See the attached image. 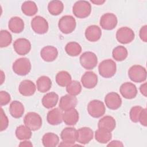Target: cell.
Masks as SVG:
<instances>
[{"label":"cell","instance_id":"484cf974","mask_svg":"<svg viewBox=\"0 0 147 147\" xmlns=\"http://www.w3.org/2000/svg\"><path fill=\"white\" fill-rule=\"evenodd\" d=\"M58 100V95L55 92H50L43 96L41 102L46 109H51L57 105Z\"/></svg>","mask_w":147,"mask_h":147},{"label":"cell","instance_id":"74e56055","mask_svg":"<svg viewBox=\"0 0 147 147\" xmlns=\"http://www.w3.org/2000/svg\"><path fill=\"white\" fill-rule=\"evenodd\" d=\"M12 41V36L9 32L6 30H1L0 32V47H7Z\"/></svg>","mask_w":147,"mask_h":147},{"label":"cell","instance_id":"60d3db41","mask_svg":"<svg viewBox=\"0 0 147 147\" xmlns=\"http://www.w3.org/2000/svg\"><path fill=\"white\" fill-rule=\"evenodd\" d=\"M1 131H2L6 130L9 125L8 118L2 108L1 109Z\"/></svg>","mask_w":147,"mask_h":147},{"label":"cell","instance_id":"603a6c76","mask_svg":"<svg viewBox=\"0 0 147 147\" xmlns=\"http://www.w3.org/2000/svg\"><path fill=\"white\" fill-rule=\"evenodd\" d=\"M79 118L78 111L74 108L63 113V121L67 125L73 126L76 124Z\"/></svg>","mask_w":147,"mask_h":147},{"label":"cell","instance_id":"277c9868","mask_svg":"<svg viewBox=\"0 0 147 147\" xmlns=\"http://www.w3.org/2000/svg\"><path fill=\"white\" fill-rule=\"evenodd\" d=\"M31 68L30 61L26 57H21L17 59L12 65V69L14 72L20 76L28 75L30 72Z\"/></svg>","mask_w":147,"mask_h":147},{"label":"cell","instance_id":"7a4b0ae2","mask_svg":"<svg viewBox=\"0 0 147 147\" xmlns=\"http://www.w3.org/2000/svg\"><path fill=\"white\" fill-rule=\"evenodd\" d=\"M77 130L72 127L64 128L60 133V138L62 142L59 145V146H75L76 141Z\"/></svg>","mask_w":147,"mask_h":147},{"label":"cell","instance_id":"c3c4849f","mask_svg":"<svg viewBox=\"0 0 147 147\" xmlns=\"http://www.w3.org/2000/svg\"><path fill=\"white\" fill-rule=\"evenodd\" d=\"M1 84H2L3 82V80L5 79V75L3 74V72L2 71H1Z\"/></svg>","mask_w":147,"mask_h":147},{"label":"cell","instance_id":"83f0119b","mask_svg":"<svg viewBox=\"0 0 147 147\" xmlns=\"http://www.w3.org/2000/svg\"><path fill=\"white\" fill-rule=\"evenodd\" d=\"M36 87L40 92H46L48 91L52 87V81L47 76H41L36 81Z\"/></svg>","mask_w":147,"mask_h":147},{"label":"cell","instance_id":"d6a6232c","mask_svg":"<svg viewBox=\"0 0 147 147\" xmlns=\"http://www.w3.org/2000/svg\"><path fill=\"white\" fill-rule=\"evenodd\" d=\"M56 82L61 87H66L72 80L71 75L65 71L59 72L56 75Z\"/></svg>","mask_w":147,"mask_h":147},{"label":"cell","instance_id":"ee69618b","mask_svg":"<svg viewBox=\"0 0 147 147\" xmlns=\"http://www.w3.org/2000/svg\"><path fill=\"white\" fill-rule=\"evenodd\" d=\"M140 91L144 96L146 97L147 96V83H144L141 84L140 87Z\"/></svg>","mask_w":147,"mask_h":147},{"label":"cell","instance_id":"7402d4cb","mask_svg":"<svg viewBox=\"0 0 147 147\" xmlns=\"http://www.w3.org/2000/svg\"><path fill=\"white\" fill-rule=\"evenodd\" d=\"M48 122L51 125H58L63 121V112L59 108H55L48 111L47 115Z\"/></svg>","mask_w":147,"mask_h":147},{"label":"cell","instance_id":"44dd1931","mask_svg":"<svg viewBox=\"0 0 147 147\" xmlns=\"http://www.w3.org/2000/svg\"><path fill=\"white\" fill-rule=\"evenodd\" d=\"M86 38L90 42H95L99 40L102 36L101 29L96 25L88 26L85 30Z\"/></svg>","mask_w":147,"mask_h":147},{"label":"cell","instance_id":"cb8c5ba5","mask_svg":"<svg viewBox=\"0 0 147 147\" xmlns=\"http://www.w3.org/2000/svg\"><path fill=\"white\" fill-rule=\"evenodd\" d=\"M116 126V122L115 119L109 115H106L99 119L98 123L99 129H103L106 131L111 132Z\"/></svg>","mask_w":147,"mask_h":147},{"label":"cell","instance_id":"f6af8a7d","mask_svg":"<svg viewBox=\"0 0 147 147\" xmlns=\"http://www.w3.org/2000/svg\"><path fill=\"white\" fill-rule=\"evenodd\" d=\"M108 146H123L122 142L118 140H113L107 144Z\"/></svg>","mask_w":147,"mask_h":147},{"label":"cell","instance_id":"6da1fadb","mask_svg":"<svg viewBox=\"0 0 147 147\" xmlns=\"http://www.w3.org/2000/svg\"><path fill=\"white\" fill-rule=\"evenodd\" d=\"M98 71L100 75L105 78H111L117 71L116 63L111 59L104 60L99 63Z\"/></svg>","mask_w":147,"mask_h":147},{"label":"cell","instance_id":"ac0fdd59","mask_svg":"<svg viewBox=\"0 0 147 147\" xmlns=\"http://www.w3.org/2000/svg\"><path fill=\"white\" fill-rule=\"evenodd\" d=\"M81 83L86 88H93L98 83V76L92 71L86 72L81 78Z\"/></svg>","mask_w":147,"mask_h":147},{"label":"cell","instance_id":"1f68e13d","mask_svg":"<svg viewBox=\"0 0 147 147\" xmlns=\"http://www.w3.org/2000/svg\"><path fill=\"white\" fill-rule=\"evenodd\" d=\"M128 55L127 49L122 45H119L115 47L112 52L113 59L118 61H122L125 60Z\"/></svg>","mask_w":147,"mask_h":147},{"label":"cell","instance_id":"7bdbcfd3","mask_svg":"<svg viewBox=\"0 0 147 147\" xmlns=\"http://www.w3.org/2000/svg\"><path fill=\"white\" fill-rule=\"evenodd\" d=\"M139 36L142 41L145 42L147 41V26L146 25L141 28L139 32Z\"/></svg>","mask_w":147,"mask_h":147},{"label":"cell","instance_id":"9c48e42d","mask_svg":"<svg viewBox=\"0 0 147 147\" xmlns=\"http://www.w3.org/2000/svg\"><path fill=\"white\" fill-rule=\"evenodd\" d=\"M81 65L86 69H94L97 65L98 58L96 55L92 52L87 51L83 53L79 58Z\"/></svg>","mask_w":147,"mask_h":147},{"label":"cell","instance_id":"b9f144b4","mask_svg":"<svg viewBox=\"0 0 147 147\" xmlns=\"http://www.w3.org/2000/svg\"><path fill=\"white\" fill-rule=\"evenodd\" d=\"M138 122H140V123L146 127L147 126V110L146 109H142L140 117Z\"/></svg>","mask_w":147,"mask_h":147},{"label":"cell","instance_id":"5b68a950","mask_svg":"<svg viewBox=\"0 0 147 147\" xmlns=\"http://www.w3.org/2000/svg\"><path fill=\"white\" fill-rule=\"evenodd\" d=\"M128 76L133 82L141 83L146 79L147 72L145 67L140 65H133L128 71Z\"/></svg>","mask_w":147,"mask_h":147},{"label":"cell","instance_id":"d4e9b609","mask_svg":"<svg viewBox=\"0 0 147 147\" xmlns=\"http://www.w3.org/2000/svg\"><path fill=\"white\" fill-rule=\"evenodd\" d=\"M8 27L10 30L14 33H20L24 29V22L19 17H11L8 23Z\"/></svg>","mask_w":147,"mask_h":147},{"label":"cell","instance_id":"f1b7e54d","mask_svg":"<svg viewBox=\"0 0 147 147\" xmlns=\"http://www.w3.org/2000/svg\"><path fill=\"white\" fill-rule=\"evenodd\" d=\"M59 142V136L53 133H47L42 138V143L45 147L56 146Z\"/></svg>","mask_w":147,"mask_h":147},{"label":"cell","instance_id":"5bb4252c","mask_svg":"<svg viewBox=\"0 0 147 147\" xmlns=\"http://www.w3.org/2000/svg\"><path fill=\"white\" fill-rule=\"evenodd\" d=\"M93 130L88 127H83L77 130L76 141L82 145L89 143L93 138Z\"/></svg>","mask_w":147,"mask_h":147},{"label":"cell","instance_id":"7c38bea8","mask_svg":"<svg viewBox=\"0 0 147 147\" xmlns=\"http://www.w3.org/2000/svg\"><path fill=\"white\" fill-rule=\"evenodd\" d=\"M118 23L117 16L111 13L103 14L100 18L99 24L101 28L105 30H110L114 29Z\"/></svg>","mask_w":147,"mask_h":147},{"label":"cell","instance_id":"ba28073f","mask_svg":"<svg viewBox=\"0 0 147 147\" xmlns=\"http://www.w3.org/2000/svg\"><path fill=\"white\" fill-rule=\"evenodd\" d=\"M87 111L90 116L93 118H98L105 114L106 108L103 102L95 99L88 103Z\"/></svg>","mask_w":147,"mask_h":147},{"label":"cell","instance_id":"ffe728a7","mask_svg":"<svg viewBox=\"0 0 147 147\" xmlns=\"http://www.w3.org/2000/svg\"><path fill=\"white\" fill-rule=\"evenodd\" d=\"M40 56L45 61L52 62L57 58L58 51L57 48L53 46L47 45L41 49Z\"/></svg>","mask_w":147,"mask_h":147},{"label":"cell","instance_id":"d590c367","mask_svg":"<svg viewBox=\"0 0 147 147\" xmlns=\"http://www.w3.org/2000/svg\"><path fill=\"white\" fill-rule=\"evenodd\" d=\"M65 51L70 56H77L81 53L82 47L79 43L71 41L66 44Z\"/></svg>","mask_w":147,"mask_h":147},{"label":"cell","instance_id":"7dc6e473","mask_svg":"<svg viewBox=\"0 0 147 147\" xmlns=\"http://www.w3.org/2000/svg\"><path fill=\"white\" fill-rule=\"evenodd\" d=\"M91 2L95 4V5H102L103 3H104L105 2V1H102V0H91Z\"/></svg>","mask_w":147,"mask_h":147},{"label":"cell","instance_id":"8d00e7d4","mask_svg":"<svg viewBox=\"0 0 147 147\" xmlns=\"http://www.w3.org/2000/svg\"><path fill=\"white\" fill-rule=\"evenodd\" d=\"M66 91L68 94L73 96L79 95L82 91V86L80 82L77 80L71 81L67 86Z\"/></svg>","mask_w":147,"mask_h":147},{"label":"cell","instance_id":"e0dca14e","mask_svg":"<svg viewBox=\"0 0 147 147\" xmlns=\"http://www.w3.org/2000/svg\"><path fill=\"white\" fill-rule=\"evenodd\" d=\"M77 102L78 100L75 96L67 94L60 98L59 106L62 111H65L74 109L77 105Z\"/></svg>","mask_w":147,"mask_h":147},{"label":"cell","instance_id":"3957f363","mask_svg":"<svg viewBox=\"0 0 147 147\" xmlns=\"http://www.w3.org/2000/svg\"><path fill=\"white\" fill-rule=\"evenodd\" d=\"M91 11V5L86 1H76L73 7L72 12L78 18H84L90 16Z\"/></svg>","mask_w":147,"mask_h":147},{"label":"cell","instance_id":"8992f818","mask_svg":"<svg viewBox=\"0 0 147 147\" xmlns=\"http://www.w3.org/2000/svg\"><path fill=\"white\" fill-rule=\"evenodd\" d=\"M24 123L32 131H36L42 126V121L41 116L37 113L29 112L24 117Z\"/></svg>","mask_w":147,"mask_h":147},{"label":"cell","instance_id":"bcb514c9","mask_svg":"<svg viewBox=\"0 0 147 147\" xmlns=\"http://www.w3.org/2000/svg\"><path fill=\"white\" fill-rule=\"evenodd\" d=\"M19 146H26V147H28V146H33V144H32V142L29 141H28V140H24L23 141L21 142L20 145H19Z\"/></svg>","mask_w":147,"mask_h":147},{"label":"cell","instance_id":"f546056e","mask_svg":"<svg viewBox=\"0 0 147 147\" xmlns=\"http://www.w3.org/2000/svg\"><path fill=\"white\" fill-rule=\"evenodd\" d=\"M21 10L25 15L27 16H33L37 13L38 7L34 2L28 1L22 4Z\"/></svg>","mask_w":147,"mask_h":147},{"label":"cell","instance_id":"ab89813d","mask_svg":"<svg viewBox=\"0 0 147 147\" xmlns=\"http://www.w3.org/2000/svg\"><path fill=\"white\" fill-rule=\"evenodd\" d=\"M11 100L10 95L5 91L0 92V105L1 106L7 105Z\"/></svg>","mask_w":147,"mask_h":147},{"label":"cell","instance_id":"e575fe53","mask_svg":"<svg viewBox=\"0 0 147 147\" xmlns=\"http://www.w3.org/2000/svg\"><path fill=\"white\" fill-rule=\"evenodd\" d=\"M95 138L98 142L106 144L111 139L112 134L110 131L98 128L95 132Z\"/></svg>","mask_w":147,"mask_h":147},{"label":"cell","instance_id":"4316f807","mask_svg":"<svg viewBox=\"0 0 147 147\" xmlns=\"http://www.w3.org/2000/svg\"><path fill=\"white\" fill-rule=\"evenodd\" d=\"M24 110L23 104L18 100L11 102L9 106L10 114L14 118H21L24 113Z\"/></svg>","mask_w":147,"mask_h":147},{"label":"cell","instance_id":"8fae6325","mask_svg":"<svg viewBox=\"0 0 147 147\" xmlns=\"http://www.w3.org/2000/svg\"><path fill=\"white\" fill-rule=\"evenodd\" d=\"M31 27L36 33L43 34L48 32L49 25L46 19L40 16H37L32 20Z\"/></svg>","mask_w":147,"mask_h":147},{"label":"cell","instance_id":"d6986e66","mask_svg":"<svg viewBox=\"0 0 147 147\" xmlns=\"http://www.w3.org/2000/svg\"><path fill=\"white\" fill-rule=\"evenodd\" d=\"M18 90L22 95L30 96L35 93L36 86L32 81L30 80H24L20 83Z\"/></svg>","mask_w":147,"mask_h":147},{"label":"cell","instance_id":"f35d334b","mask_svg":"<svg viewBox=\"0 0 147 147\" xmlns=\"http://www.w3.org/2000/svg\"><path fill=\"white\" fill-rule=\"evenodd\" d=\"M142 107L140 106H135L131 107L130 111V118L133 122L137 123L138 122L139 117Z\"/></svg>","mask_w":147,"mask_h":147},{"label":"cell","instance_id":"52a82bcc","mask_svg":"<svg viewBox=\"0 0 147 147\" xmlns=\"http://www.w3.org/2000/svg\"><path fill=\"white\" fill-rule=\"evenodd\" d=\"M76 26V22L75 18L69 15L63 16L58 22L59 29L64 34L72 33L75 29Z\"/></svg>","mask_w":147,"mask_h":147},{"label":"cell","instance_id":"4fadbf2b","mask_svg":"<svg viewBox=\"0 0 147 147\" xmlns=\"http://www.w3.org/2000/svg\"><path fill=\"white\" fill-rule=\"evenodd\" d=\"M13 48L15 52L19 55H25L31 49L30 42L25 38H19L16 40L13 43Z\"/></svg>","mask_w":147,"mask_h":147},{"label":"cell","instance_id":"836d02e7","mask_svg":"<svg viewBox=\"0 0 147 147\" xmlns=\"http://www.w3.org/2000/svg\"><path fill=\"white\" fill-rule=\"evenodd\" d=\"M16 137L20 140H28L32 137V130L25 125H20L16 130Z\"/></svg>","mask_w":147,"mask_h":147},{"label":"cell","instance_id":"30bf717a","mask_svg":"<svg viewBox=\"0 0 147 147\" xmlns=\"http://www.w3.org/2000/svg\"><path fill=\"white\" fill-rule=\"evenodd\" d=\"M135 37L134 31L129 27H121L116 32V38L118 42L123 44L131 42Z\"/></svg>","mask_w":147,"mask_h":147},{"label":"cell","instance_id":"4dcf8cb0","mask_svg":"<svg viewBox=\"0 0 147 147\" xmlns=\"http://www.w3.org/2000/svg\"><path fill=\"white\" fill-rule=\"evenodd\" d=\"M64 9L63 3L60 1H51L48 5L49 13L53 16H57L61 13Z\"/></svg>","mask_w":147,"mask_h":147},{"label":"cell","instance_id":"9a60e30c","mask_svg":"<svg viewBox=\"0 0 147 147\" xmlns=\"http://www.w3.org/2000/svg\"><path fill=\"white\" fill-rule=\"evenodd\" d=\"M106 106L111 110H117L122 105V99L119 95L115 92L108 93L105 97Z\"/></svg>","mask_w":147,"mask_h":147},{"label":"cell","instance_id":"2e32d148","mask_svg":"<svg viewBox=\"0 0 147 147\" xmlns=\"http://www.w3.org/2000/svg\"><path fill=\"white\" fill-rule=\"evenodd\" d=\"M119 92L122 96L125 99H131L136 96L137 94V89L133 83L125 82L121 86Z\"/></svg>","mask_w":147,"mask_h":147}]
</instances>
